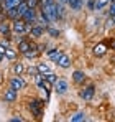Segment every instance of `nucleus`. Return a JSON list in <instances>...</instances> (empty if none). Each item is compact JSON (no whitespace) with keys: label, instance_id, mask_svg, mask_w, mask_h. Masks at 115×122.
I'll return each mask as SVG.
<instances>
[{"label":"nucleus","instance_id":"423d86ee","mask_svg":"<svg viewBox=\"0 0 115 122\" xmlns=\"http://www.w3.org/2000/svg\"><path fill=\"white\" fill-rule=\"evenodd\" d=\"M96 94V86L94 84H89V86H84L81 91H79V96L84 99V101H91Z\"/></svg>","mask_w":115,"mask_h":122},{"label":"nucleus","instance_id":"20e7f679","mask_svg":"<svg viewBox=\"0 0 115 122\" xmlns=\"http://www.w3.org/2000/svg\"><path fill=\"white\" fill-rule=\"evenodd\" d=\"M17 99H18V91L8 86L5 89V92H3V101L7 102V104H15Z\"/></svg>","mask_w":115,"mask_h":122},{"label":"nucleus","instance_id":"dca6fc26","mask_svg":"<svg viewBox=\"0 0 115 122\" xmlns=\"http://www.w3.org/2000/svg\"><path fill=\"white\" fill-rule=\"evenodd\" d=\"M72 81H74V84H84V81H86L84 71H74L72 73Z\"/></svg>","mask_w":115,"mask_h":122},{"label":"nucleus","instance_id":"f8f14e48","mask_svg":"<svg viewBox=\"0 0 115 122\" xmlns=\"http://www.w3.org/2000/svg\"><path fill=\"white\" fill-rule=\"evenodd\" d=\"M44 30H46V28H43L41 25L36 23V25H33V26H31V30H30V33H28V35H30L31 38H41V36L44 35Z\"/></svg>","mask_w":115,"mask_h":122},{"label":"nucleus","instance_id":"0eeeda50","mask_svg":"<svg viewBox=\"0 0 115 122\" xmlns=\"http://www.w3.org/2000/svg\"><path fill=\"white\" fill-rule=\"evenodd\" d=\"M53 87H54V92L56 94H66L67 89H69V84H67V81L64 78H58L56 82L53 84Z\"/></svg>","mask_w":115,"mask_h":122},{"label":"nucleus","instance_id":"39448f33","mask_svg":"<svg viewBox=\"0 0 115 122\" xmlns=\"http://www.w3.org/2000/svg\"><path fill=\"white\" fill-rule=\"evenodd\" d=\"M41 10L49 17V20H51V21H56L58 20V2H53V3H49V5H46V7H43Z\"/></svg>","mask_w":115,"mask_h":122},{"label":"nucleus","instance_id":"2f4dec72","mask_svg":"<svg viewBox=\"0 0 115 122\" xmlns=\"http://www.w3.org/2000/svg\"><path fill=\"white\" fill-rule=\"evenodd\" d=\"M0 82H2V73H0Z\"/></svg>","mask_w":115,"mask_h":122},{"label":"nucleus","instance_id":"412c9836","mask_svg":"<svg viewBox=\"0 0 115 122\" xmlns=\"http://www.w3.org/2000/svg\"><path fill=\"white\" fill-rule=\"evenodd\" d=\"M43 76H44V79H46V81L51 82V84H54L56 79H58V76L54 74V73H48V74H43Z\"/></svg>","mask_w":115,"mask_h":122},{"label":"nucleus","instance_id":"6e6552de","mask_svg":"<svg viewBox=\"0 0 115 122\" xmlns=\"http://www.w3.org/2000/svg\"><path fill=\"white\" fill-rule=\"evenodd\" d=\"M8 86L13 87V89H17V91H23V89L26 87V81H25L21 76H13V78H10Z\"/></svg>","mask_w":115,"mask_h":122},{"label":"nucleus","instance_id":"2eb2a0df","mask_svg":"<svg viewBox=\"0 0 115 122\" xmlns=\"http://www.w3.org/2000/svg\"><path fill=\"white\" fill-rule=\"evenodd\" d=\"M18 58V50H13V48H7L5 50V60H8V61H15Z\"/></svg>","mask_w":115,"mask_h":122},{"label":"nucleus","instance_id":"4468645a","mask_svg":"<svg viewBox=\"0 0 115 122\" xmlns=\"http://www.w3.org/2000/svg\"><path fill=\"white\" fill-rule=\"evenodd\" d=\"M46 55H48V58H49L51 61H54V63H56V61L59 60V56L62 55V51H61V50H58V48H51V50H48V51H46Z\"/></svg>","mask_w":115,"mask_h":122},{"label":"nucleus","instance_id":"1a4fd4ad","mask_svg":"<svg viewBox=\"0 0 115 122\" xmlns=\"http://www.w3.org/2000/svg\"><path fill=\"white\" fill-rule=\"evenodd\" d=\"M107 51H109V48H107V43H105V41L97 43L96 46H94V50H92L94 56H97V58H102L104 55H107Z\"/></svg>","mask_w":115,"mask_h":122},{"label":"nucleus","instance_id":"9b49d317","mask_svg":"<svg viewBox=\"0 0 115 122\" xmlns=\"http://www.w3.org/2000/svg\"><path fill=\"white\" fill-rule=\"evenodd\" d=\"M56 64L59 66V68H62V69H67L72 63H71V56L69 55H66V53H62L61 56H59V60L56 61Z\"/></svg>","mask_w":115,"mask_h":122},{"label":"nucleus","instance_id":"f3484780","mask_svg":"<svg viewBox=\"0 0 115 122\" xmlns=\"http://www.w3.org/2000/svg\"><path fill=\"white\" fill-rule=\"evenodd\" d=\"M23 71H25V66H23V63H13L12 64V73H13V76H21L23 74Z\"/></svg>","mask_w":115,"mask_h":122},{"label":"nucleus","instance_id":"7c9ffc66","mask_svg":"<svg viewBox=\"0 0 115 122\" xmlns=\"http://www.w3.org/2000/svg\"><path fill=\"white\" fill-rule=\"evenodd\" d=\"M5 60V55H0V61H3Z\"/></svg>","mask_w":115,"mask_h":122},{"label":"nucleus","instance_id":"6ab92c4d","mask_svg":"<svg viewBox=\"0 0 115 122\" xmlns=\"http://www.w3.org/2000/svg\"><path fill=\"white\" fill-rule=\"evenodd\" d=\"M38 71L41 73V74H48V73H51V69H49V66L46 64V63H38Z\"/></svg>","mask_w":115,"mask_h":122},{"label":"nucleus","instance_id":"7ed1b4c3","mask_svg":"<svg viewBox=\"0 0 115 122\" xmlns=\"http://www.w3.org/2000/svg\"><path fill=\"white\" fill-rule=\"evenodd\" d=\"M21 18L26 21L28 25H31V26H33V25H36V20H38V10H36V8H33V7H28Z\"/></svg>","mask_w":115,"mask_h":122},{"label":"nucleus","instance_id":"aec40b11","mask_svg":"<svg viewBox=\"0 0 115 122\" xmlns=\"http://www.w3.org/2000/svg\"><path fill=\"white\" fill-rule=\"evenodd\" d=\"M72 122H81V121H86V114L84 112H76L72 117H71Z\"/></svg>","mask_w":115,"mask_h":122},{"label":"nucleus","instance_id":"473e14b6","mask_svg":"<svg viewBox=\"0 0 115 122\" xmlns=\"http://www.w3.org/2000/svg\"><path fill=\"white\" fill-rule=\"evenodd\" d=\"M110 2H115V0H109V3H110Z\"/></svg>","mask_w":115,"mask_h":122},{"label":"nucleus","instance_id":"f03ea898","mask_svg":"<svg viewBox=\"0 0 115 122\" xmlns=\"http://www.w3.org/2000/svg\"><path fill=\"white\" fill-rule=\"evenodd\" d=\"M43 106H44V101H43V99L31 97V99L28 101V111H30L36 119H41V116H43Z\"/></svg>","mask_w":115,"mask_h":122},{"label":"nucleus","instance_id":"393cba45","mask_svg":"<svg viewBox=\"0 0 115 122\" xmlns=\"http://www.w3.org/2000/svg\"><path fill=\"white\" fill-rule=\"evenodd\" d=\"M26 5H28V7H33V8H38L39 0H26Z\"/></svg>","mask_w":115,"mask_h":122},{"label":"nucleus","instance_id":"a878e982","mask_svg":"<svg viewBox=\"0 0 115 122\" xmlns=\"http://www.w3.org/2000/svg\"><path fill=\"white\" fill-rule=\"evenodd\" d=\"M87 8H89L91 12H94V10H96V0H89V2H87Z\"/></svg>","mask_w":115,"mask_h":122},{"label":"nucleus","instance_id":"4be33fe9","mask_svg":"<svg viewBox=\"0 0 115 122\" xmlns=\"http://www.w3.org/2000/svg\"><path fill=\"white\" fill-rule=\"evenodd\" d=\"M46 31L51 35V38H58V36L61 35V33H59V30H56V28H49V26L46 28Z\"/></svg>","mask_w":115,"mask_h":122},{"label":"nucleus","instance_id":"9d476101","mask_svg":"<svg viewBox=\"0 0 115 122\" xmlns=\"http://www.w3.org/2000/svg\"><path fill=\"white\" fill-rule=\"evenodd\" d=\"M0 35H2V38H10L12 40V26H10V23L5 20V21H0Z\"/></svg>","mask_w":115,"mask_h":122},{"label":"nucleus","instance_id":"ddd939ff","mask_svg":"<svg viewBox=\"0 0 115 122\" xmlns=\"http://www.w3.org/2000/svg\"><path fill=\"white\" fill-rule=\"evenodd\" d=\"M36 23L38 25H41L43 28H48L49 26V23H51V20H49V17L43 12V10H39L38 12V20H36Z\"/></svg>","mask_w":115,"mask_h":122},{"label":"nucleus","instance_id":"f257e3e1","mask_svg":"<svg viewBox=\"0 0 115 122\" xmlns=\"http://www.w3.org/2000/svg\"><path fill=\"white\" fill-rule=\"evenodd\" d=\"M12 26V35H28L30 30H31V25H28L23 18H17V20H12L10 23Z\"/></svg>","mask_w":115,"mask_h":122},{"label":"nucleus","instance_id":"cd10ccee","mask_svg":"<svg viewBox=\"0 0 115 122\" xmlns=\"http://www.w3.org/2000/svg\"><path fill=\"white\" fill-rule=\"evenodd\" d=\"M5 10H7V7H5V3H3V2L0 0V13H3Z\"/></svg>","mask_w":115,"mask_h":122},{"label":"nucleus","instance_id":"c756f323","mask_svg":"<svg viewBox=\"0 0 115 122\" xmlns=\"http://www.w3.org/2000/svg\"><path fill=\"white\" fill-rule=\"evenodd\" d=\"M110 50H115V40H110Z\"/></svg>","mask_w":115,"mask_h":122},{"label":"nucleus","instance_id":"b1692460","mask_svg":"<svg viewBox=\"0 0 115 122\" xmlns=\"http://www.w3.org/2000/svg\"><path fill=\"white\" fill-rule=\"evenodd\" d=\"M3 3H5V7L8 8V7H13V5H18L20 0H2Z\"/></svg>","mask_w":115,"mask_h":122},{"label":"nucleus","instance_id":"a211bd4d","mask_svg":"<svg viewBox=\"0 0 115 122\" xmlns=\"http://www.w3.org/2000/svg\"><path fill=\"white\" fill-rule=\"evenodd\" d=\"M17 50H18L20 55H25V53L30 50V40H21V41H18V46H17Z\"/></svg>","mask_w":115,"mask_h":122},{"label":"nucleus","instance_id":"c85d7f7f","mask_svg":"<svg viewBox=\"0 0 115 122\" xmlns=\"http://www.w3.org/2000/svg\"><path fill=\"white\" fill-rule=\"evenodd\" d=\"M5 50H7V48H5L3 45H0V55H5Z\"/></svg>","mask_w":115,"mask_h":122},{"label":"nucleus","instance_id":"bb28decb","mask_svg":"<svg viewBox=\"0 0 115 122\" xmlns=\"http://www.w3.org/2000/svg\"><path fill=\"white\" fill-rule=\"evenodd\" d=\"M0 45H3L5 48H8L10 46V38H3V40L0 41Z\"/></svg>","mask_w":115,"mask_h":122},{"label":"nucleus","instance_id":"5701e85b","mask_svg":"<svg viewBox=\"0 0 115 122\" xmlns=\"http://www.w3.org/2000/svg\"><path fill=\"white\" fill-rule=\"evenodd\" d=\"M107 3H109V0H96V10H102Z\"/></svg>","mask_w":115,"mask_h":122}]
</instances>
